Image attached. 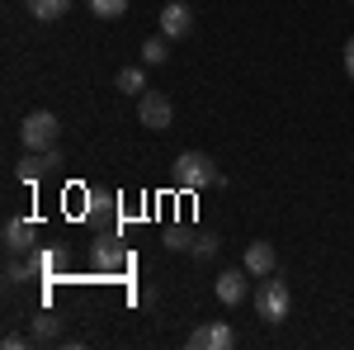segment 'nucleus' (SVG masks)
Returning <instances> with one entry per match:
<instances>
[{"label": "nucleus", "instance_id": "f257e3e1", "mask_svg": "<svg viewBox=\"0 0 354 350\" xmlns=\"http://www.w3.org/2000/svg\"><path fill=\"white\" fill-rule=\"evenodd\" d=\"M175 185L180 189H208V185H227V175L213 166L208 152H180L175 157Z\"/></svg>", "mask_w": 354, "mask_h": 350}, {"label": "nucleus", "instance_id": "f03ea898", "mask_svg": "<svg viewBox=\"0 0 354 350\" xmlns=\"http://www.w3.org/2000/svg\"><path fill=\"white\" fill-rule=\"evenodd\" d=\"M57 133H62V123H57L53 109H33V114H24V123H19V142H24V152H53Z\"/></svg>", "mask_w": 354, "mask_h": 350}, {"label": "nucleus", "instance_id": "7ed1b4c3", "mask_svg": "<svg viewBox=\"0 0 354 350\" xmlns=\"http://www.w3.org/2000/svg\"><path fill=\"white\" fill-rule=\"evenodd\" d=\"M137 123L151 128V133H165V128L175 123V105H170V95H161V90H142V95H137Z\"/></svg>", "mask_w": 354, "mask_h": 350}, {"label": "nucleus", "instance_id": "20e7f679", "mask_svg": "<svg viewBox=\"0 0 354 350\" xmlns=\"http://www.w3.org/2000/svg\"><path fill=\"white\" fill-rule=\"evenodd\" d=\"M255 313H260L265 322H283V317L293 313V294H288V284H283V279H265V284L255 289Z\"/></svg>", "mask_w": 354, "mask_h": 350}, {"label": "nucleus", "instance_id": "39448f33", "mask_svg": "<svg viewBox=\"0 0 354 350\" xmlns=\"http://www.w3.org/2000/svg\"><path fill=\"white\" fill-rule=\"evenodd\" d=\"M232 346H236V331L227 322H208L189 331V350H232Z\"/></svg>", "mask_w": 354, "mask_h": 350}, {"label": "nucleus", "instance_id": "423d86ee", "mask_svg": "<svg viewBox=\"0 0 354 350\" xmlns=\"http://www.w3.org/2000/svg\"><path fill=\"white\" fill-rule=\"evenodd\" d=\"M245 274L250 270H222L218 274V303H227V308H236V303H245V294H250V284H245Z\"/></svg>", "mask_w": 354, "mask_h": 350}, {"label": "nucleus", "instance_id": "0eeeda50", "mask_svg": "<svg viewBox=\"0 0 354 350\" xmlns=\"http://www.w3.org/2000/svg\"><path fill=\"white\" fill-rule=\"evenodd\" d=\"M189 28H194V10L185 5V0H170V5L161 10V33L165 38H185Z\"/></svg>", "mask_w": 354, "mask_h": 350}, {"label": "nucleus", "instance_id": "6e6552de", "mask_svg": "<svg viewBox=\"0 0 354 350\" xmlns=\"http://www.w3.org/2000/svg\"><path fill=\"white\" fill-rule=\"evenodd\" d=\"M57 166H62V157H57V147H53V152H28L24 161H19V180H24V185H33V180L53 175Z\"/></svg>", "mask_w": 354, "mask_h": 350}, {"label": "nucleus", "instance_id": "1a4fd4ad", "mask_svg": "<svg viewBox=\"0 0 354 350\" xmlns=\"http://www.w3.org/2000/svg\"><path fill=\"white\" fill-rule=\"evenodd\" d=\"M33 242H38V227H33L28 218H10V222H5V251H10V256H24Z\"/></svg>", "mask_w": 354, "mask_h": 350}, {"label": "nucleus", "instance_id": "9d476101", "mask_svg": "<svg viewBox=\"0 0 354 350\" xmlns=\"http://www.w3.org/2000/svg\"><path fill=\"white\" fill-rule=\"evenodd\" d=\"M241 265L250 270V274H274V265H279V251H274L270 242H250L241 256Z\"/></svg>", "mask_w": 354, "mask_h": 350}, {"label": "nucleus", "instance_id": "9b49d317", "mask_svg": "<svg viewBox=\"0 0 354 350\" xmlns=\"http://www.w3.org/2000/svg\"><path fill=\"white\" fill-rule=\"evenodd\" d=\"M24 5H28V15L43 19V24H48V19H62V15L71 10V0H24Z\"/></svg>", "mask_w": 354, "mask_h": 350}, {"label": "nucleus", "instance_id": "f8f14e48", "mask_svg": "<svg viewBox=\"0 0 354 350\" xmlns=\"http://www.w3.org/2000/svg\"><path fill=\"white\" fill-rule=\"evenodd\" d=\"M165 57H170V38H147V43H142V67H161Z\"/></svg>", "mask_w": 354, "mask_h": 350}, {"label": "nucleus", "instance_id": "ddd939ff", "mask_svg": "<svg viewBox=\"0 0 354 350\" xmlns=\"http://www.w3.org/2000/svg\"><path fill=\"white\" fill-rule=\"evenodd\" d=\"M113 85H118L123 95H142V90H147V76H142V67H123Z\"/></svg>", "mask_w": 354, "mask_h": 350}, {"label": "nucleus", "instance_id": "4468645a", "mask_svg": "<svg viewBox=\"0 0 354 350\" xmlns=\"http://www.w3.org/2000/svg\"><path fill=\"white\" fill-rule=\"evenodd\" d=\"M57 331H62V322H57V313H48V308H43V313L33 317V341H53Z\"/></svg>", "mask_w": 354, "mask_h": 350}, {"label": "nucleus", "instance_id": "2eb2a0df", "mask_svg": "<svg viewBox=\"0 0 354 350\" xmlns=\"http://www.w3.org/2000/svg\"><path fill=\"white\" fill-rule=\"evenodd\" d=\"M90 5V15H100V19H123L128 15V0H85Z\"/></svg>", "mask_w": 354, "mask_h": 350}, {"label": "nucleus", "instance_id": "dca6fc26", "mask_svg": "<svg viewBox=\"0 0 354 350\" xmlns=\"http://www.w3.org/2000/svg\"><path fill=\"white\" fill-rule=\"evenodd\" d=\"M33 270H38V265H24V261H10V265H5V279H10V284H28V279H33Z\"/></svg>", "mask_w": 354, "mask_h": 350}, {"label": "nucleus", "instance_id": "f3484780", "mask_svg": "<svg viewBox=\"0 0 354 350\" xmlns=\"http://www.w3.org/2000/svg\"><path fill=\"white\" fill-rule=\"evenodd\" d=\"M95 265L118 270V265H123V256H118V251H104V246H95Z\"/></svg>", "mask_w": 354, "mask_h": 350}, {"label": "nucleus", "instance_id": "a211bd4d", "mask_svg": "<svg viewBox=\"0 0 354 350\" xmlns=\"http://www.w3.org/2000/svg\"><path fill=\"white\" fill-rule=\"evenodd\" d=\"M194 256H213V251H218V237H194Z\"/></svg>", "mask_w": 354, "mask_h": 350}, {"label": "nucleus", "instance_id": "6ab92c4d", "mask_svg": "<svg viewBox=\"0 0 354 350\" xmlns=\"http://www.w3.org/2000/svg\"><path fill=\"white\" fill-rule=\"evenodd\" d=\"M28 346V336H19V331H5V350H19Z\"/></svg>", "mask_w": 354, "mask_h": 350}, {"label": "nucleus", "instance_id": "aec40b11", "mask_svg": "<svg viewBox=\"0 0 354 350\" xmlns=\"http://www.w3.org/2000/svg\"><path fill=\"white\" fill-rule=\"evenodd\" d=\"M345 76H350V81H354V38H350V43H345Z\"/></svg>", "mask_w": 354, "mask_h": 350}, {"label": "nucleus", "instance_id": "412c9836", "mask_svg": "<svg viewBox=\"0 0 354 350\" xmlns=\"http://www.w3.org/2000/svg\"><path fill=\"white\" fill-rule=\"evenodd\" d=\"M350 5H354V0H350Z\"/></svg>", "mask_w": 354, "mask_h": 350}]
</instances>
